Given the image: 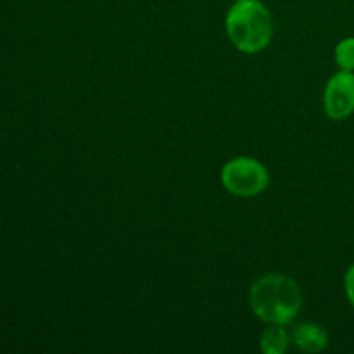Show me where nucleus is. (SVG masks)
I'll return each mask as SVG.
<instances>
[{"label":"nucleus","mask_w":354,"mask_h":354,"mask_svg":"<svg viewBox=\"0 0 354 354\" xmlns=\"http://www.w3.org/2000/svg\"><path fill=\"white\" fill-rule=\"evenodd\" d=\"M344 290H346V296H348L349 304L354 308V265L349 266V270L346 272Z\"/></svg>","instance_id":"6e6552de"},{"label":"nucleus","mask_w":354,"mask_h":354,"mask_svg":"<svg viewBox=\"0 0 354 354\" xmlns=\"http://www.w3.org/2000/svg\"><path fill=\"white\" fill-rule=\"evenodd\" d=\"M325 114L341 121L354 113V71L341 69L328 80L324 93Z\"/></svg>","instance_id":"20e7f679"},{"label":"nucleus","mask_w":354,"mask_h":354,"mask_svg":"<svg viewBox=\"0 0 354 354\" xmlns=\"http://www.w3.org/2000/svg\"><path fill=\"white\" fill-rule=\"evenodd\" d=\"M289 348V334L283 325L272 324L261 335V349L266 354H283Z\"/></svg>","instance_id":"423d86ee"},{"label":"nucleus","mask_w":354,"mask_h":354,"mask_svg":"<svg viewBox=\"0 0 354 354\" xmlns=\"http://www.w3.org/2000/svg\"><path fill=\"white\" fill-rule=\"evenodd\" d=\"M251 308L266 324L286 325L292 322L303 306V294L296 280L282 273H268L256 280L249 294Z\"/></svg>","instance_id":"f257e3e1"},{"label":"nucleus","mask_w":354,"mask_h":354,"mask_svg":"<svg viewBox=\"0 0 354 354\" xmlns=\"http://www.w3.org/2000/svg\"><path fill=\"white\" fill-rule=\"evenodd\" d=\"M335 62L344 71H354V37L339 41L335 47Z\"/></svg>","instance_id":"0eeeda50"},{"label":"nucleus","mask_w":354,"mask_h":354,"mask_svg":"<svg viewBox=\"0 0 354 354\" xmlns=\"http://www.w3.org/2000/svg\"><path fill=\"white\" fill-rule=\"evenodd\" d=\"M225 23L230 41L245 54H258L272 41V14L259 0H237Z\"/></svg>","instance_id":"f03ea898"},{"label":"nucleus","mask_w":354,"mask_h":354,"mask_svg":"<svg viewBox=\"0 0 354 354\" xmlns=\"http://www.w3.org/2000/svg\"><path fill=\"white\" fill-rule=\"evenodd\" d=\"M294 342L304 353H320L327 348L328 335L322 325L304 324L294 332Z\"/></svg>","instance_id":"39448f33"},{"label":"nucleus","mask_w":354,"mask_h":354,"mask_svg":"<svg viewBox=\"0 0 354 354\" xmlns=\"http://www.w3.org/2000/svg\"><path fill=\"white\" fill-rule=\"evenodd\" d=\"M221 182L234 196L251 197L266 190L270 175L265 166L252 158H235L223 166Z\"/></svg>","instance_id":"7ed1b4c3"}]
</instances>
